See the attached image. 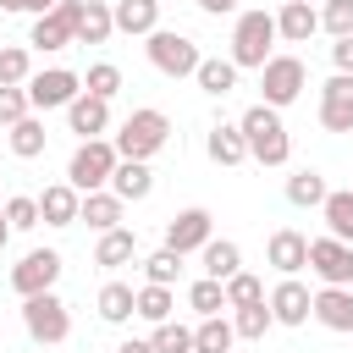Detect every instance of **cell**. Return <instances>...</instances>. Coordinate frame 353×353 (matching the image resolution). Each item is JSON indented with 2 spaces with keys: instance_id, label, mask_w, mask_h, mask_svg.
Segmentation results:
<instances>
[{
  "instance_id": "15",
  "label": "cell",
  "mask_w": 353,
  "mask_h": 353,
  "mask_svg": "<svg viewBox=\"0 0 353 353\" xmlns=\"http://www.w3.org/2000/svg\"><path fill=\"white\" fill-rule=\"evenodd\" d=\"M66 127L88 143V138H105V127H110V105L105 99H94V94H77L72 105H66Z\"/></svg>"
},
{
  "instance_id": "14",
  "label": "cell",
  "mask_w": 353,
  "mask_h": 353,
  "mask_svg": "<svg viewBox=\"0 0 353 353\" xmlns=\"http://www.w3.org/2000/svg\"><path fill=\"white\" fill-rule=\"evenodd\" d=\"M265 254H270V265H276L281 276H298V270H309V237H303V232H292V226L270 232Z\"/></svg>"
},
{
  "instance_id": "23",
  "label": "cell",
  "mask_w": 353,
  "mask_h": 353,
  "mask_svg": "<svg viewBox=\"0 0 353 353\" xmlns=\"http://www.w3.org/2000/svg\"><path fill=\"white\" fill-rule=\"evenodd\" d=\"M193 83H199L210 99H226V94L237 88V66H232V55H226V61H221V55H204L199 72H193Z\"/></svg>"
},
{
  "instance_id": "36",
  "label": "cell",
  "mask_w": 353,
  "mask_h": 353,
  "mask_svg": "<svg viewBox=\"0 0 353 353\" xmlns=\"http://www.w3.org/2000/svg\"><path fill=\"white\" fill-rule=\"evenodd\" d=\"M325 176L320 171H298V176H287V199L298 204V210H309V204H325Z\"/></svg>"
},
{
  "instance_id": "29",
  "label": "cell",
  "mask_w": 353,
  "mask_h": 353,
  "mask_svg": "<svg viewBox=\"0 0 353 353\" xmlns=\"http://www.w3.org/2000/svg\"><path fill=\"white\" fill-rule=\"evenodd\" d=\"M232 342H237V331L226 314H210L193 325V353H232Z\"/></svg>"
},
{
  "instance_id": "10",
  "label": "cell",
  "mask_w": 353,
  "mask_h": 353,
  "mask_svg": "<svg viewBox=\"0 0 353 353\" xmlns=\"http://www.w3.org/2000/svg\"><path fill=\"white\" fill-rule=\"evenodd\" d=\"M309 270L320 276V287H353V243L309 237Z\"/></svg>"
},
{
  "instance_id": "27",
  "label": "cell",
  "mask_w": 353,
  "mask_h": 353,
  "mask_svg": "<svg viewBox=\"0 0 353 353\" xmlns=\"http://www.w3.org/2000/svg\"><path fill=\"white\" fill-rule=\"evenodd\" d=\"M116 33V17L105 0H83V17H77V44H105Z\"/></svg>"
},
{
  "instance_id": "39",
  "label": "cell",
  "mask_w": 353,
  "mask_h": 353,
  "mask_svg": "<svg viewBox=\"0 0 353 353\" xmlns=\"http://www.w3.org/2000/svg\"><path fill=\"white\" fill-rule=\"evenodd\" d=\"M154 353H193V325H176V320H165V325H154Z\"/></svg>"
},
{
  "instance_id": "1",
  "label": "cell",
  "mask_w": 353,
  "mask_h": 353,
  "mask_svg": "<svg viewBox=\"0 0 353 353\" xmlns=\"http://www.w3.org/2000/svg\"><path fill=\"white\" fill-rule=\"evenodd\" d=\"M237 127H243L248 160H259V165H287L292 138H287V127H281V110H270V105H248Z\"/></svg>"
},
{
  "instance_id": "35",
  "label": "cell",
  "mask_w": 353,
  "mask_h": 353,
  "mask_svg": "<svg viewBox=\"0 0 353 353\" xmlns=\"http://www.w3.org/2000/svg\"><path fill=\"white\" fill-rule=\"evenodd\" d=\"M188 309H199V320L221 314V309H226V281H210V276H199V281L188 287Z\"/></svg>"
},
{
  "instance_id": "13",
  "label": "cell",
  "mask_w": 353,
  "mask_h": 353,
  "mask_svg": "<svg viewBox=\"0 0 353 353\" xmlns=\"http://www.w3.org/2000/svg\"><path fill=\"white\" fill-rule=\"evenodd\" d=\"M270 314H276V325H303V320L314 314V292H309L298 276H281V281L270 287Z\"/></svg>"
},
{
  "instance_id": "34",
  "label": "cell",
  "mask_w": 353,
  "mask_h": 353,
  "mask_svg": "<svg viewBox=\"0 0 353 353\" xmlns=\"http://www.w3.org/2000/svg\"><path fill=\"white\" fill-rule=\"evenodd\" d=\"M83 94H94V99L110 105V99L121 94V66H116V61H94L88 77H83Z\"/></svg>"
},
{
  "instance_id": "21",
  "label": "cell",
  "mask_w": 353,
  "mask_h": 353,
  "mask_svg": "<svg viewBox=\"0 0 353 353\" xmlns=\"http://www.w3.org/2000/svg\"><path fill=\"white\" fill-rule=\"evenodd\" d=\"M204 149H210L215 165H243L248 160V143H243V127L237 121H215L210 138H204Z\"/></svg>"
},
{
  "instance_id": "47",
  "label": "cell",
  "mask_w": 353,
  "mask_h": 353,
  "mask_svg": "<svg viewBox=\"0 0 353 353\" xmlns=\"http://www.w3.org/2000/svg\"><path fill=\"white\" fill-rule=\"evenodd\" d=\"M11 243V221H6V204H0V248Z\"/></svg>"
},
{
  "instance_id": "11",
  "label": "cell",
  "mask_w": 353,
  "mask_h": 353,
  "mask_svg": "<svg viewBox=\"0 0 353 353\" xmlns=\"http://www.w3.org/2000/svg\"><path fill=\"white\" fill-rule=\"evenodd\" d=\"M215 237V215L210 210H176L171 221H165V248H176V254H193V248H204Z\"/></svg>"
},
{
  "instance_id": "5",
  "label": "cell",
  "mask_w": 353,
  "mask_h": 353,
  "mask_svg": "<svg viewBox=\"0 0 353 353\" xmlns=\"http://www.w3.org/2000/svg\"><path fill=\"white\" fill-rule=\"evenodd\" d=\"M149 61H154V72H165V77H193L199 72V44L188 39V33H176V28H154L149 33Z\"/></svg>"
},
{
  "instance_id": "30",
  "label": "cell",
  "mask_w": 353,
  "mask_h": 353,
  "mask_svg": "<svg viewBox=\"0 0 353 353\" xmlns=\"http://www.w3.org/2000/svg\"><path fill=\"white\" fill-rule=\"evenodd\" d=\"M28 77H33V50L0 44V88H28Z\"/></svg>"
},
{
  "instance_id": "33",
  "label": "cell",
  "mask_w": 353,
  "mask_h": 353,
  "mask_svg": "<svg viewBox=\"0 0 353 353\" xmlns=\"http://www.w3.org/2000/svg\"><path fill=\"white\" fill-rule=\"evenodd\" d=\"M270 325H276V314H270V298H265V303H248V309H232V331H237L243 342H259Z\"/></svg>"
},
{
  "instance_id": "41",
  "label": "cell",
  "mask_w": 353,
  "mask_h": 353,
  "mask_svg": "<svg viewBox=\"0 0 353 353\" xmlns=\"http://www.w3.org/2000/svg\"><path fill=\"white\" fill-rule=\"evenodd\" d=\"M320 28H325L331 39H347V33H353V0H325Z\"/></svg>"
},
{
  "instance_id": "28",
  "label": "cell",
  "mask_w": 353,
  "mask_h": 353,
  "mask_svg": "<svg viewBox=\"0 0 353 353\" xmlns=\"http://www.w3.org/2000/svg\"><path fill=\"white\" fill-rule=\"evenodd\" d=\"M132 314H138V292H132L127 281H105V287H99V320L121 325V320H132Z\"/></svg>"
},
{
  "instance_id": "37",
  "label": "cell",
  "mask_w": 353,
  "mask_h": 353,
  "mask_svg": "<svg viewBox=\"0 0 353 353\" xmlns=\"http://www.w3.org/2000/svg\"><path fill=\"white\" fill-rule=\"evenodd\" d=\"M182 276V254L176 248H154L149 259H143V281H154V287H171Z\"/></svg>"
},
{
  "instance_id": "26",
  "label": "cell",
  "mask_w": 353,
  "mask_h": 353,
  "mask_svg": "<svg viewBox=\"0 0 353 353\" xmlns=\"http://www.w3.org/2000/svg\"><path fill=\"white\" fill-rule=\"evenodd\" d=\"M320 215H325V237H336V243H353V188H342V193H325Z\"/></svg>"
},
{
  "instance_id": "9",
  "label": "cell",
  "mask_w": 353,
  "mask_h": 353,
  "mask_svg": "<svg viewBox=\"0 0 353 353\" xmlns=\"http://www.w3.org/2000/svg\"><path fill=\"white\" fill-rule=\"evenodd\" d=\"M77 94H83V77L66 72V66H50V72H33L28 77V105L33 110H66Z\"/></svg>"
},
{
  "instance_id": "18",
  "label": "cell",
  "mask_w": 353,
  "mask_h": 353,
  "mask_svg": "<svg viewBox=\"0 0 353 353\" xmlns=\"http://www.w3.org/2000/svg\"><path fill=\"white\" fill-rule=\"evenodd\" d=\"M314 320L325 331H347L353 336V287H320L314 292Z\"/></svg>"
},
{
  "instance_id": "7",
  "label": "cell",
  "mask_w": 353,
  "mask_h": 353,
  "mask_svg": "<svg viewBox=\"0 0 353 353\" xmlns=\"http://www.w3.org/2000/svg\"><path fill=\"white\" fill-rule=\"evenodd\" d=\"M309 88V72H303V61L298 55H270L265 61V72H259V105H270V110H281V105H292L298 94Z\"/></svg>"
},
{
  "instance_id": "42",
  "label": "cell",
  "mask_w": 353,
  "mask_h": 353,
  "mask_svg": "<svg viewBox=\"0 0 353 353\" xmlns=\"http://www.w3.org/2000/svg\"><path fill=\"white\" fill-rule=\"evenodd\" d=\"M22 116H33V105H28V88H0V127H17Z\"/></svg>"
},
{
  "instance_id": "12",
  "label": "cell",
  "mask_w": 353,
  "mask_h": 353,
  "mask_svg": "<svg viewBox=\"0 0 353 353\" xmlns=\"http://www.w3.org/2000/svg\"><path fill=\"white\" fill-rule=\"evenodd\" d=\"M320 127L325 132H353V77L347 72L320 83Z\"/></svg>"
},
{
  "instance_id": "24",
  "label": "cell",
  "mask_w": 353,
  "mask_h": 353,
  "mask_svg": "<svg viewBox=\"0 0 353 353\" xmlns=\"http://www.w3.org/2000/svg\"><path fill=\"white\" fill-rule=\"evenodd\" d=\"M132 259H138V237H132L127 226H116V232H99L94 265H105V270H121V265H132Z\"/></svg>"
},
{
  "instance_id": "20",
  "label": "cell",
  "mask_w": 353,
  "mask_h": 353,
  "mask_svg": "<svg viewBox=\"0 0 353 353\" xmlns=\"http://www.w3.org/2000/svg\"><path fill=\"white\" fill-rule=\"evenodd\" d=\"M110 193H116L121 204L149 199V193H154V171H149V160H121V165H116V176H110Z\"/></svg>"
},
{
  "instance_id": "16",
  "label": "cell",
  "mask_w": 353,
  "mask_h": 353,
  "mask_svg": "<svg viewBox=\"0 0 353 353\" xmlns=\"http://www.w3.org/2000/svg\"><path fill=\"white\" fill-rule=\"evenodd\" d=\"M39 215H44V226H72V221L83 215V193H77L72 182H50V188L39 193Z\"/></svg>"
},
{
  "instance_id": "4",
  "label": "cell",
  "mask_w": 353,
  "mask_h": 353,
  "mask_svg": "<svg viewBox=\"0 0 353 353\" xmlns=\"http://www.w3.org/2000/svg\"><path fill=\"white\" fill-rule=\"evenodd\" d=\"M116 154L121 160H149V154H160L165 143H171V121H165V110H132L121 127H116Z\"/></svg>"
},
{
  "instance_id": "44",
  "label": "cell",
  "mask_w": 353,
  "mask_h": 353,
  "mask_svg": "<svg viewBox=\"0 0 353 353\" xmlns=\"http://www.w3.org/2000/svg\"><path fill=\"white\" fill-rule=\"evenodd\" d=\"M199 11H210V17H226V11H237V0H199Z\"/></svg>"
},
{
  "instance_id": "3",
  "label": "cell",
  "mask_w": 353,
  "mask_h": 353,
  "mask_svg": "<svg viewBox=\"0 0 353 353\" xmlns=\"http://www.w3.org/2000/svg\"><path fill=\"white\" fill-rule=\"evenodd\" d=\"M276 39H281V33H276V17H270V11H243L237 28H232V66H237V72H243V66L265 72V61L276 55V50H270Z\"/></svg>"
},
{
  "instance_id": "48",
  "label": "cell",
  "mask_w": 353,
  "mask_h": 353,
  "mask_svg": "<svg viewBox=\"0 0 353 353\" xmlns=\"http://www.w3.org/2000/svg\"><path fill=\"white\" fill-rule=\"evenodd\" d=\"M0 11H28V0H0Z\"/></svg>"
},
{
  "instance_id": "19",
  "label": "cell",
  "mask_w": 353,
  "mask_h": 353,
  "mask_svg": "<svg viewBox=\"0 0 353 353\" xmlns=\"http://www.w3.org/2000/svg\"><path fill=\"white\" fill-rule=\"evenodd\" d=\"M276 33H281L287 44H309V33H320V11H314L309 0H287V6L276 11Z\"/></svg>"
},
{
  "instance_id": "31",
  "label": "cell",
  "mask_w": 353,
  "mask_h": 353,
  "mask_svg": "<svg viewBox=\"0 0 353 353\" xmlns=\"http://www.w3.org/2000/svg\"><path fill=\"white\" fill-rule=\"evenodd\" d=\"M44 138H50L44 121H39V116H22V121L11 127V154H17V160H39V154H44Z\"/></svg>"
},
{
  "instance_id": "38",
  "label": "cell",
  "mask_w": 353,
  "mask_h": 353,
  "mask_svg": "<svg viewBox=\"0 0 353 353\" xmlns=\"http://www.w3.org/2000/svg\"><path fill=\"white\" fill-rule=\"evenodd\" d=\"M248 303H265V281L248 276V270H237L226 281V309H248Z\"/></svg>"
},
{
  "instance_id": "8",
  "label": "cell",
  "mask_w": 353,
  "mask_h": 353,
  "mask_svg": "<svg viewBox=\"0 0 353 353\" xmlns=\"http://www.w3.org/2000/svg\"><path fill=\"white\" fill-rule=\"evenodd\" d=\"M55 281H61V254L55 248H33V254H22V265H11V292L17 298L55 292Z\"/></svg>"
},
{
  "instance_id": "45",
  "label": "cell",
  "mask_w": 353,
  "mask_h": 353,
  "mask_svg": "<svg viewBox=\"0 0 353 353\" xmlns=\"http://www.w3.org/2000/svg\"><path fill=\"white\" fill-rule=\"evenodd\" d=\"M116 353H154V342H143V336H127Z\"/></svg>"
},
{
  "instance_id": "43",
  "label": "cell",
  "mask_w": 353,
  "mask_h": 353,
  "mask_svg": "<svg viewBox=\"0 0 353 353\" xmlns=\"http://www.w3.org/2000/svg\"><path fill=\"white\" fill-rule=\"evenodd\" d=\"M331 61H336V72H347V77H353V33L331 44Z\"/></svg>"
},
{
  "instance_id": "46",
  "label": "cell",
  "mask_w": 353,
  "mask_h": 353,
  "mask_svg": "<svg viewBox=\"0 0 353 353\" xmlns=\"http://www.w3.org/2000/svg\"><path fill=\"white\" fill-rule=\"evenodd\" d=\"M55 6H61V0H28V11H33V17H50Z\"/></svg>"
},
{
  "instance_id": "2",
  "label": "cell",
  "mask_w": 353,
  "mask_h": 353,
  "mask_svg": "<svg viewBox=\"0 0 353 353\" xmlns=\"http://www.w3.org/2000/svg\"><path fill=\"white\" fill-rule=\"evenodd\" d=\"M116 165H121L116 143H110V138H88V143L72 149V160H66V182H72L77 193H105L110 176H116Z\"/></svg>"
},
{
  "instance_id": "25",
  "label": "cell",
  "mask_w": 353,
  "mask_h": 353,
  "mask_svg": "<svg viewBox=\"0 0 353 353\" xmlns=\"http://www.w3.org/2000/svg\"><path fill=\"white\" fill-rule=\"evenodd\" d=\"M121 210H127V204L105 188V193H83V215H77V221H88L94 232H116V226H121Z\"/></svg>"
},
{
  "instance_id": "6",
  "label": "cell",
  "mask_w": 353,
  "mask_h": 353,
  "mask_svg": "<svg viewBox=\"0 0 353 353\" xmlns=\"http://www.w3.org/2000/svg\"><path fill=\"white\" fill-rule=\"evenodd\" d=\"M22 325H28L33 342L55 347V342L72 336V309H66L55 292H39V298H22Z\"/></svg>"
},
{
  "instance_id": "32",
  "label": "cell",
  "mask_w": 353,
  "mask_h": 353,
  "mask_svg": "<svg viewBox=\"0 0 353 353\" xmlns=\"http://www.w3.org/2000/svg\"><path fill=\"white\" fill-rule=\"evenodd\" d=\"M171 309H176L171 287H154V281H143V287H138V320H149V325H165V320H171Z\"/></svg>"
},
{
  "instance_id": "22",
  "label": "cell",
  "mask_w": 353,
  "mask_h": 353,
  "mask_svg": "<svg viewBox=\"0 0 353 353\" xmlns=\"http://www.w3.org/2000/svg\"><path fill=\"white\" fill-rule=\"evenodd\" d=\"M199 254H204V276H210V281H232V276L243 270V248H237L232 237H210Z\"/></svg>"
},
{
  "instance_id": "40",
  "label": "cell",
  "mask_w": 353,
  "mask_h": 353,
  "mask_svg": "<svg viewBox=\"0 0 353 353\" xmlns=\"http://www.w3.org/2000/svg\"><path fill=\"white\" fill-rule=\"evenodd\" d=\"M6 221H11V232H33L44 215H39V199L33 193H17V199H6Z\"/></svg>"
},
{
  "instance_id": "49",
  "label": "cell",
  "mask_w": 353,
  "mask_h": 353,
  "mask_svg": "<svg viewBox=\"0 0 353 353\" xmlns=\"http://www.w3.org/2000/svg\"><path fill=\"white\" fill-rule=\"evenodd\" d=\"M160 6H165V0H160Z\"/></svg>"
},
{
  "instance_id": "17",
  "label": "cell",
  "mask_w": 353,
  "mask_h": 353,
  "mask_svg": "<svg viewBox=\"0 0 353 353\" xmlns=\"http://www.w3.org/2000/svg\"><path fill=\"white\" fill-rule=\"evenodd\" d=\"M110 17H116V33L149 39L160 28V0H110Z\"/></svg>"
}]
</instances>
